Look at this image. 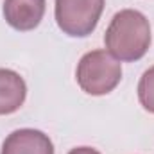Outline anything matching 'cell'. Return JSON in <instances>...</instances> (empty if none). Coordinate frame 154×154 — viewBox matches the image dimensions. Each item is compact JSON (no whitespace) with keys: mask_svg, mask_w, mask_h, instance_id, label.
I'll list each match as a JSON object with an SVG mask.
<instances>
[{"mask_svg":"<svg viewBox=\"0 0 154 154\" xmlns=\"http://www.w3.org/2000/svg\"><path fill=\"white\" fill-rule=\"evenodd\" d=\"M104 43L118 61L133 63L142 59L151 47L149 20L136 9L118 11L104 34Z\"/></svg>","mask_w":154,"mask_h":154,"instance_id":"1","label":"cell"},{"mask_svg":"<svg viewBox=\"0 0 154 154\" xmlns=\"http://www.w3.org/2000/svg\"><path fill=\"white\" fill-rule=\"evenodd\" d=\"M75 79L84 93L93 97L108 95L122 79V65L108 50H91L81 57Z\"/></svg>","mask_w":154,"mask_h":154,"instance_id":"2","label":"cell"},{"mask_svg":"<svg viewBox=\"0 0 154 154\" xmlns=\"http://www.w3.org/2000/svg\"><path fill=\"white\" fill-rule=\"evenodd\" d=\"M104 11V0H56V22L57 27L72 36H90Z\"/></svg>","mask_w":154,"mask_h":154,"instance_id":"3","label":"cell"},{"mask_svg":"<svg viewBox=\"0 0 154 154\" xmlns=\"http://www.w3.org/2000/svg\"><path fill=\"white\" fill-rule=\"evenodd\" d=\"M4 18L16 31H32L45 14V0H5Z\"/></svg>","mask_w":154,"mask_h":154,"instance_id":"4","label":"cell"},{"mask_svg":"<svg viewBox=\"0 0 154 154\" xmlns=\"http://www.w3.org/2000/svg\"><path fill=\"white\" fill-rule=\"evenodd\" d=\"M0 154H54V145L43 131L16 129L2 143Z\"/></svg>","mask_w":154,"mask_h":154,"instance_id":"5","label":"cell"},{"mask_svg":"<svg viewBox=\"0 0 154 154\" xmlns=\"http://www.w3.org/2000/svg\"><path fill=\"white\" fill-rule=\"evenodd\" d=\"M27 97L25 81L9 68H0V115L18 111Z\"/></svg>","mask_w":154,"mask_h":154,"instance_id":"6","label":"cell"},{"mask_svg":"<svg viewBox=\"0 0 154 154\" xmlns=\"http://www.w3.org/2000/svg\"><path fill=\"white\" fill-rule=\"evenodd\" d=\"M138 100L145 111L154 115V66L143 72L138 82Z\"/></svg>","mask_w":154,"mask_h":154,"instance_id":"7","label":"cell"},{"mask_svg":"<svg viewBox=\"0 0 154 154\" xmlns=\"http://www.w3.org/2000/svg\"><path fill=\"white\" fill-rule=\"evenodd\" d=\"M68 154H100V152L97 149H91V147H75Z\"/></svg>","mask_w":154,"mask_h":154,"instance_id":"8","label":"cell"}]
</instances>
